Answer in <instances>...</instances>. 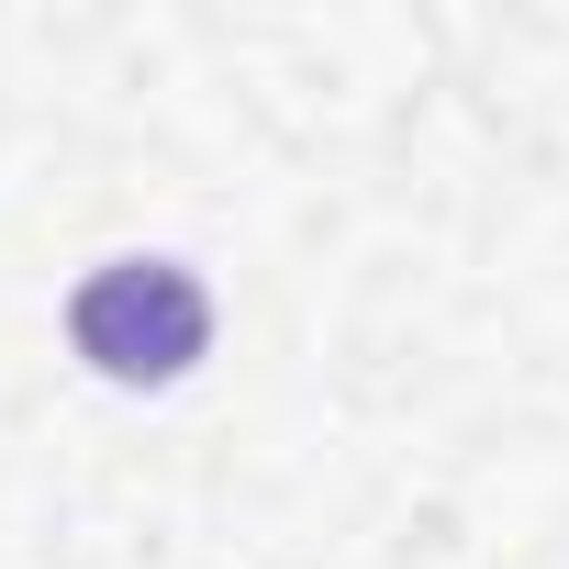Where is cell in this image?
<instances>
[{"mask_svg": "<svg viewBox=\"0 0 569 569\" xmlns=\"http://www.w3.org/2000/svg\"><path fill=\"white\" fill-rule=\"evenodd\" d=\"M68 336H79V358L101 380H179L212 347V291L179 257H112V268L79 279Z\"/></svg>", "mask_w": 569, "mask_h": 569, "instance_id": "obj_1", "label": "cell"}]
</instances>
